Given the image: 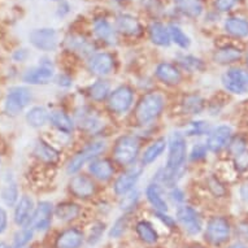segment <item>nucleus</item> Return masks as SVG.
<instances>
[{
	"mask_svg": "<svg viewBox=\"0 0 248 248\" xmlns=\"http://www.w3.org/2000/svg\"><path fill=\"white\" fill-rule=\"evenodd\" d=\"M164 98L160 94L152 93V94L144 95L140 103L137 107V120L139 124L146 125L148 122L154 121L157 117L164 108Z\"/></svg>",
	"mask_w": 248,
	"mask_h": 248,
	"instance_id": "1",
	"label": "nucleus"
},
{
	"mask_svg": "<svg viewBox=\"0 0 248 248\" xmlns=\"http://www.w3.org/2000/svg\"><path fill=\"white\" fill-rule=\"evenodd\" d=\"M139 150H140V143L138 138L131 137V135H125L118 139L114 146V159L121 165H130L137 159Z\"/></svg>",
	"mask_w": 248,
	"mask_h": 248,
	"instance_id": "2",
	"label": "nucleus"
},
{
	"mask_svg": "<svg viewBox=\"0 0 248 248\" xmlns=\"http://www.w3.org/2000/svg\"><path fill=\"white\" fill-rule=\"evenodd\" d=\"M31 99H33L31 91L26 87L16 86L9 89L4 102L5 113L9 116H17L30 104Z\"/></svg>",
	"mask_w": 248,
	"mask_h": 248,
	"instance_id": "3",
	"label": "nucleus"
},
{
	"mask_svg": "<svg viewBox=\"0 0 248 248\" xmlns=\"http://www.w3.org/2000/svg\"><path fill=\"white\" fill-rule=\"evenodd\" d=\"M168 146H169V155H168L167 168L171 170H179L186 161V155H187L186 139L178 131L171 133Z\"/></svg>",
	"mask_w": 248,
	"mask_h": 248,
	"instance_id": "4",
	"label": "nucleus"
},
{
	"mask_svg": "<svg viewBox=\"0 0 248 248\" xmlns=\"http://www.w3.org/2000/svg\"><path fill=\"white\" fill-rule=\"evenodd\" d=\"M104 150H106V144H104V142L91 143L90 146L86 147L85 150L79 151V152L74 156L73 159L70 160L69 164H68V167H66V171H68L69 174L77 173L86 163H89L91 160L96 159L99 155L102 154V152H104Z\"/></svg>",
	"mask_w": 248,
	"mask_h": 248,
	"instance_id": "5",
	"label": "nucleus"
},
{
	"mask_svg": "<svg viewBox=\"0 0 248 248\" xmlns=\"http://www.w3.org/2000/svg\"><path fill=\"white\" fill-rule=\"evenodd\" d=\"M29 39L35 48L45 52L55 51L57 47V31L52 28L35 29L29 34Z\"/></svg>",
	"mask_w": 248,
	"mask_h": 248,
	"instance_id": "6",
	"label": "nucleus"
},
{
	"mask_svg": "<svg viewBox=\"0 0 248 248\" xmlns=\"http://www.w3.org/2000/svg\"><path fill=\"white\" fill-rule=\"evenodd\" d=\"M222 85L232 94H244L248 90V72L239 68L229 69L222 76Z\"/></svg>",
	"mask_w": 248,
	"mask_h": 248,
	"instance_id": "7",
	"label": "nucleus"
},
{
	"mask_svg": "<svg viewBox=\"0 0 248 248\" xmlns=\"http://www.w3.org/2000/svg\"><path fill=\"white\" fill-rule=\"evenodd\" d=\"M133 100H134L133 90L130 87H127V86H120V87H117L114 91L110 93L108 107L114 113H125L133 104Z\"/></svg>",
	"mask_w": 248,
	"mask_h": 248,
	"instance_id": "8",
	"label": "nucleus"
},
{
	"mask_svg": "<svg viewBox=\"0 0 248 248\" xmlns=\"http://www.w3.org/2000/svg\"><path fill=\"white\" fill-rule=\"evenodd\" d=\"M230 235V225L224 217H213L209 220L205 230V239L215 246L226 242Z\"/></svg>",
	"mask_w": 248,
	"mask_h": 248,
	"instance_id": "9",
	"label": "nucleus"
},
{
	"mask_svg": "<svg viewBox=\"0 0 248 248\" xmlns=\"http://www.w3.org/2000/svg\"><path fill=\"white\" fill-rule=\"evenodd\" d=\"M177 220L181 226L185 229V232L191 235H198L202 232V228H203L202 218L194 208L188 207V205L179 207L177 211Z\"/></svg>",
	"mask_w": 248,
	"mask_h": 248,
	"instance_id": "10",
	"label": "nucleus"
},
{
	"mask_svg": "<svg viewBox=\"0 0 248 248\" xmlns=\"http://www.w3.org/2000/svg\"><path fill=\"white\" fill-rule=\"evenodd\" d=\"M47 61V60H46ZM42 61L41 64L30 69L24 74V82L29 85H47L53 78V65L51 62Z\"/></svg>",
	"mask_w": 248,
	"mask_h": 248,
	"instance_id": "11",
	"label": "nucleus"
},
{
	"mask_svg": "<svg viewBox=\"0 0 248 248\" xmlns=\"http://www.w3.org/2000/svg\"><path fill=\"white\" fill-rule=\"evenodd\" d=\"M52 213V204L48 203V202H41L38 204V207L34 209L33 217H31L29 228H31L33 230H38V232L47 230L51 225Z\"/></svg>",
	"mask_w": 248,
	"mask_h": 248,
	"instance_id": "12",
	"label": "nucleus"
},
{
	"mask_svg": "<svg viewBox=\"0 0 248 248\" xmlns=\"http://www.w3.org/2000/svg\"><path fill=\"white\" fill-rule=\"evenodd\" d=\"M142 174V168L140 167H133L127 169L125 173L118 177V179L114 183V192L118 196H125L126 194L133 191V188L138 182Z\"/></svg>",
	"mask_w": 248,
	"mask_h": 248,
	"instance_id": "13",
	"label": "nucleus"
},
{
	"mask_svg": "<svg viewBox=\"0 0 248 248\" xmlns=\"http://www.w3.org/2000/svg\"><path fill=\"white\" fill-rule=\"evenodd\" d=\"M232 129L228 125H220L212 131H209L207 140V147L212 152H218L224 147H226L230 143L232 139Z\"/></svg>",
	"mask_w": 248,
	"mask_h": 248,
	"instance_id": "14",
	"label": "nucleus"
},
{
	"mask_svg": "<svg viewBox=\"0 0 248 248\" xmlns=\"http://www.w3.org/2000/svg\"><path fill=\"white\" fill-rule=\"evenodd\" d=\"M114 66V59L110 53L100 52L95 53L90 57L89 69L90 72L99 77H104L112 72Z\"/></svg>",
	"mask_w": 248,
	"mask_h": 248,
	"instance_id": "15",
	"label": "nucleus"
},
{
	"mask_svg": "<svg viewBox=\"0 0 248 248\" xmlns=\"http://www.w3.org/2000/svg\"><path fill=\"white\" fill-rule=\"evenodd\" d=\"M34 213V202L30 196H22L15 208V222L18 226L29 228Z\"/></svg>",
	"mask_w": 248,
	"mask_h": 248,
	"instance_id": "16",
	"label": "nucleus"
},
{
	"mask_svg": "<svg viewBox=\"0 0 248 248\" xmlns=\"http://www.w3.org/2000/svg\"><path fill=\"white\" fill-rule=\"evenodd\" d=\"M70 191L77 198L86 199L95 192V185L87 175H74L70 181Z\"/></svg>",
	"mask_w": 248,
	"mask_h": 248,
	"instance_id": "17",
	"label": "nucleus"
},
{
	"mask_svg": "<svg viewBox=\"0 0 248 248\" xmlns=\"http://www.w3.org/2000/svg\"><path fill=\"white\" fill-rule=\"evenodd\" d=\"M156 77L167 85H178L182 79V74L177 66L169 62H161L156 68Z\"/></svg>",
	"mask_w": 248,
	"mask_h": 248,
	"instance_id": "18",
	"label": "nucleus"
},
{
	"mask_svg": "<svg viewBox=\"0 0 248 248\" xmlns=\"http://www.w3.org/2000/svg\"><path fill=\"white\" fill-rule=\"evenodd\" d=\"M116 29L125 35H139L142 33V26L139 21L131 15H120L116 20Z\"/></svg>",
	"mask_w": 248,
	"mask_h": 248,
	"instance_id": "19",
	"label": "nucleus"
},
{
	"mask_svg": "<svg viewBox=\"0 0 248 248\" xmlns=\"http://www.w3.org/2000/svg\"><path fill=\"white\" fill-rule=\"evenodd\" d=\"M89 170L99 181H108L113 175L114 168L109 160L95 159L90 163Z\"/></svg>",
	"mask_w": 248,
	"mask_h": 248,
	"instance_id": "20",
	"label": "nucleus"
},
{
	"mask_svg": "<svg viewBox=\"0 0 248 248\" xmlns=\"http://www.w3.org/2000/svg\"><path fill=\"white\" fill-rule=\"evenodd\" d=\"M83 243V234L78 229H68L59 235L57 248H79Z\"/></svg>",
	"mask_w": 248,
	"mask_h": 248,
	"instance_id": "21",
	"label": "nucleus"
},
{
	"mask_svg": "<svg viewBox=\"0 0 248 248\" xmlns=\"http://www.w3.org/2000/svg\"><path fill=\"white\" fill-rule=\"evenodd\" d=\"M49 122L52 124V126H55L57 130L64 133V134H70L73 131V121L64 110H52L49 113Z\"/></svg>",
	"mask_w": 248,
	"mask_h": 248,
	"instance_id": "22",
	"label": "nucleus"
},
{
	"mask_svg": "<svg viewBox=\"0 0 248 248\" xmlns=\"http://www.w3.org/2000/svg\"><path fill=\"white\" fill-rule=\"evenodd\" d=\"M146 196L147 200L150 202L151 205L155 208L156 212H165L168 211V204L163 196L157 183H151L146 188Z\"/></svg>",
	"mask_w": 248,
	"mask_h": 248,
	"instance_id": "23",
	"label": "nucleus"
},
{
	"mask_svg": "<svg viewBox=\"0 0 248 248\" xmlns=\"http://www.w3.org/2000/svg\"><path fill=\"white\" fill-rule=\"evenodd\" d=\"M150 38L155 45L160 46V47H168L171 42L169 30L161 22H154L151 25Z\"/></svg>",
	"mask_w": 248,
	"mask_h": 248,
	"instance_id": "24",
	"label": "nucleus"
},
{
	"mask_svg": "<svg viewBox=\"0 0 248 248\" xmlns=\"http://www.w3.org/2000/svg\"><path fill=\"white\" fill-rule=\"evenodd\" d=\"M175 8L185 16L196 18L203 12V4L200 0H174Z\"/></svg>",
	"mask_w": 248,
	"mask_h": 248,
	"instance_id": "25",
	"label": "nucleus"
},
{
	"mask_svg": "<svg viewBox=\"0 0 248 248\" xmlns=\"http://www.w3.org/2000/svg\"><path fill=\"white\" fill-rule=\"evenodd\" d=\"M94 31L98 35L99 39H102L106 43L113 45L116 42V33L110 24L104 18H96L94 21Z\"/></svg>",
	"mask_w": 248,
	"mask_h": 248,
	"instance_id": "26",
	"label": "nucleus"
},
{
	"mask_svg": "<svg viewBox=\"0 0 248 248\" xmlns=\"http://www.w3.org/2000/svg\"><path fill=\"white\" fill-rule=\"evenodd\" d=\"M167 148V140L164 138H160L157 140H155L152 144H151L146 151H144V154L142 156V161L144 165H150L154 161L159 159L160 156L163 155V152Z\"/></svg>",
	"mask_w": 248,
	"mask_h": 248,
	"instance_id": "27",
	"label": "nucleus"
},
{
	"mask_svg": "<svg viewBox=\"0 0 248 248\" xmlns=\"http://www.w3.org/2000/svg\"><path fill=\"white\" fill-rule=\"evenodd\" d=\"M225 29L232 37L244 38L248 35V21L238 17H232L225 22Z\"/></svg>",
	"mask_w": 248,
	"mask_h": 248,
	"instance_id": "28",
	"label": "nucleus"
},
{
	"mask_svg": "<svg viewBox=\"0 0 248 248\" xmlns=\"http://www.w3.org/2000/svg\"><path fill=\"white\" fill-rule=\"evenodd\" d=\"M34 155L37 156L38 159L45 161V163H55L59 159V152H57L53 147H51L48 143L43 142V140H39V142L35 144V148H34Z\"/></svg>",
	"mask_w": 248,
	"mask_h": 248,
	"instance_id": "29",
	"label": "nucleus"
},
{
	"mask_svg": "<svg viewBox=\"0 0 248 248\" xmlns=\"http://www.w3.org/2000/svg\"><path fill=\"white\" fill-rule=\"evenodd\" d=\"M26 121L30 126L42 127L49 121V113L43 107H33L26 114Z\"/></svg>",
	"mask_w": 248,
	"mask_h": 248,
	"instance_id": "30",
	"label": "nucleus"
},
{
	"mask_svg": "<svg viewBox=\"0 0 248 248\" xmlns=\"http://www.w3.org/2000/svg\"><path fill=\"white\" fill-rule=\"evenodd\" d=\"M79 212H81V208L78 207L77 204L65 202V203H61L57 205L56 209H55V215L59 220L70 221L77 218Z\"/></svg>",
	"mask_w": 248,
	"mask_h": 248,
	"instance_id": "31",
	"label": "nucleus"
},
{
	"mask_svg": "<svg viewBox=\"0 0 248 248\" xmlns=\"http://www.w3.org/2000/svg\"><path fill=\"white\" fill-rule=\"evenodd\" d=\"M66 45L74 52L81 53V55H90L94 51V46L91 45L86 38L79 35H73L66 39Z\"/></svg>",
	"mask_w": 248,
	"mask_h": 248,
	"instance_id": "32",
	"label": "nucleus"
},
{
	"mask_svg": "<svg viewBox=\"0 0 248 248\" xmlns=\"http://www.w3.org/2000/svg\"><path fill=\"white\" fill-rule=\"evenodd\" d=\"M240 56H242V52L238 48L224 47V48H220L218 51H216L215 55H213V59L218 64H230V62L239 60Z\"/></svg>",
	"mask_w": 248,
	"mask_h": 248,
	"instance_id": "33",
	"label": "nucleus"
},
{
	"mask_svg": "<svg viewBox=\"0 0 248 248\" xmlns=\"http://www.w3.org/2000/svg\"><path fill=\"white\" fill-rule=\"evenodd\" d=\"M137 232H138L139 238L146 242V243H156L157 239H159V235H157V232L155 230L154 226L147 222V221H140L137 225Z\"/></svg>",
	"mask_w": 248,
	"mask_h": 248,
	"instance_id": "34",
	"label": "nucleus"
},
{
	"mask_svg": "<svg viewBox=\"0 0 248 248\" xmlns=\"http://www.w3.org/2000/svg\"><path fill=\"white\" fill-rule=\"evenodd\" d=\"M90 98L95 100V102H102L104 99L109 95L110 93V87H109V83L106 81H96L94 85L90 86Z\"/></svg>",
	"mask_w": 248,
	"mask_h": 248,
	"instance_id": "35",
	"label": "nucleus"
},
{
	"mask_svg": "<svg viewBox=\"0 0 248 248\" xmlns=\"http://www.w3.org/2000/svg\"><path fill=\"white\" fill-rule=\"evenodd\" d=\"M78 124L86 131H90V133H94V131L99 130L102 127V124L99 121V118L91 112H83L82 114H78Z\"/></svg>",
	"mask_w": 248,
	"mask_h": 248,
	"instance_id": "36",
	"label": "nucleus"
},
{
	"mask_svg": "<svg viewBox=\"0 0 248 248\" xmlns=\"http://www.w3.org/2000/svg\"><path fill=\"white\" fill-rule=\"evenodd\" d=\"M179 170H171L168 168L160 169L156 174V181L161 185H165L167 187H175V183L179 179Z\"/></svg>",
	"mask_w": 248,
	"mask_h": 248,
	"instance_id": "37",
	"label": "nucleus"
},
{
	"mask_svg": "<svg viewBox=\"0 0 248 248\" xmlns=\"http://www.w3.org/2000/svg\"><path fill=\"white\" fill-rule=\"evenodd\" d=\"M169 34H170V39L174 42L175 45L179 46L181 48H188L190 47V38L183 33V30L177 25H169L168 26Z\"/></svg>",
	"mask_w": 248,
	"mask_h": 248,
	"instance_id": "38",
	"label": "nucleus"
},
{
	"mask_svg": "<svg viewBox=\"0 0 248 248\" xmlns=\"http://www.w3.org/2000/svg\"><path fill=\"white\" fill-rule=\"evenodd\" d=\"M183 107L188 114H199L204 108V102L199 95H188L183 102Z\"/></svg>",
	"mask_w": 248,
	"mask_h": 248,
	"instance_id": "39",
	"label": "nucleus"
},
{
	"mask_svg": "<svg viewBox=\"0 0 248 248\" xmlns=\"http://www.w3.org/2000/svg\"><path fill=\"white\" fill-rule=\"evenodd\" d=\"M204 134H209V125L205 121H192L186 129L188 137H202Z\"/></svg>",
	"mask_w": 248,
	"mask_h": 248,
	"instance_id": "40",
	"label": "nucleus"
},
{
	"mask_svg": "<svg viewBox=\"0 0 248 248\" xmlns=\"http://www.w3.org/2000/svg\"><path fill=\"white\" fill-rule=\"evenodd\" d=\"M1 199L9 207H12V205H15L17 203V200H18V190H17V186L15 183H9V185H7L3 188V191H1Z\"/></svg>",
	"mask_w": 248,
	"mask_h": 248,
	"instance_id": "41",
	"label": "nucleus"
},
{
	"mask_svg": "<svg viewBox=\"0 0 248 248\" xmlns=\"http://www.w3.org/2000/svg\"><path fill=\"white\" fill-rule=\"evenodd\" d=\"M179 62L181 65L185 68V69L190 70V72H199L204 68L203 61L198 59L195 56H191V55H187V56H182L179 59Z\"/></svg>",
	"mask_w": 248,
	"mask_h": 248,
	"instance_id": "42",
	"label": "nucleus"
},
{
	"mask_svg": "<svg viewBox=\"0 0 248 248\" xmlns=\"http://www.w3.org/2000/svg\"><path fill=\"white\" fill-rule=\"evenodd\" d=\"M33 239V229H22L21 232H17L13 239V246L15 248H21Z\"/></svg>",
	"mask_w": 248,
	"mask_h": 248,
	"instance_id": "43",
	"label": "nucleus"
},
{
	"mask_svg": "<svg viewBox=\"0 0 248 248\" xmlns=\"http://www.w3.org/2000/svg\"><path fill=\"white\" fill-rule=\"evenodd\" d=\"M229 146V151H230V154L232 156H239L240 154H243L246 152V142H244L243 139L240 138V137H236L232 140H230V143L228 144Z\"/></svg>",
	"mask_w": 248,
	"mask_h": 248,
	"instance_id": "44",
	"label": "nucleus"
},
{
	"mask_svg": "<svg viewBox=\"0 0 248 248\" xmlns=\"http://www.w3.org/2000/svg\"><path fill=\"white\" fill-rule=\"evenodd\" d=\"M127 228V218L126 217H121V218H118L116 222H114L113 228L110 229L109 236L110 238H120V236L125 232Z\"/></svg>",
	"mask_w": 248,
	"mask_h": 248,
	"instance_id": "45",
	"label": "nucleus"
},
{
	"mask_svg": "<svg viewBox=\"0 0 248 248\" xmlns=\"http://www.w3.org/2000/svg\"><path fill=\"white\" fill-rule=\"evenodd\" d=\"M138 202V192L137 191H131L129 194L124 196L120 207H121L122 211H130L133 208H135V204Z\"/></svg>",
	"mask_w": 248,
	"mask_h": 248,
	"instance_id": "46",
	"label": "nucleus"
},
{
	"mask_svg": "<svg viewBox=\"0 0 248 248\" xmlns=\"http://www.w3.org/2000/svg\"><path fill=\"white\" fill-rule=\"evenodd\" d=\"M208 187H209V190H211L216 196H224L225 192H226L224 185H222L218 179L216 178V177H213V175L208 178Z\"/></svg>",
	"mask_w": 248,
	"mask_h": 248,
	"instance_id": "47",
	"label": "nucleus"
},
{
	"mask_svg": "<svg viewBox=\"0 0 248 248\" xmlns=\"http://www.w3.org/2000/svg\"><path fill=\"white\" fill-rule=\"evenodd\" d=\"M103 232H104V224L96 222V224L91 228V232H90V244L96 243V242L102 238Z\"/></svg>",
	"mask_w": 248,
	"mask_h": 248,
	"instance_id": "48",
	"label": "nucleus"
},
{
	"mask_svg": "<svg viewBox=\"0 0 248 248\" xmlns=\"http://www.w3.org/2000/svg\"><path fill=\"white\" fill-rule=\"evenodd\" d=\"M207 146H204L203 143H198L194 148H192L191 152V160H202L207 156Z\"/></svg>",
	"mask_w": 248,
	"mask_h": 248,
	"instance_id": "49",
	"label": "nucleus"
},
{
	"mask_svg": "<svg viewBox=\"0 0 248 248\" xmlns=\"http://www.w3.org/2000/svg\"><path fill=\"white\" fill-rule=\"evenodd\" d=\"M238 3V0H216V8L220 12H228Z\"/></svg>",
	"mask_w": 248,
	"mask_h": 248,
	"instance_id": "50",
	"label": "nucleus"
},
{
	"mask_svg": "<svg viewBox=\"0 0 248 248\" xmlns=\"http://www.w3.org/2000/svg\"><path fill=\"white\" fill-rule=\"evenodd\" d=\"M156 216H157V218H159L163 224H165L167 226H169V228H174L175 226V221L171 218L170 216L165 215L164 212H156Z\"/></svg>",
	"mask_w": 248,
	"mask_h": 248,
	"instance_id": "51",
	"label": "nucleus"
},
{
	"mask_svg": "<svg viewBox=\"0 0 248 248\" xmlns=\"http://www.w3.org/2000/svg\"><path fill=\"white\" fill-rule=\"evenodd\" d=\"M236 167L239 168L240 170H244L246 168H248V152H243L239 156H236Z\"/></svg>",
	"mask_w": 248,
	"mask_h": 248,
	"instance_id": "52",
	"label": "nucleus"
},
{
	"mask_svg": "<svg viewBox=\"0 0 248 248\" xmlns=\"http://www.w3.org/2000/svg\"><path fill=\"white\" fill-rule=\"evenodd\" d=\"M170 198L173 199V202H175V203H182L183 200H185V194H183V191L181 188L174 187L170 191Z\"/></svg>",
	"mask_w": 248,
	"mask_h": 248,
	"instance_id": "53",
	"label": "nucleus"
},
{
	"mask_svg": "<svg viewBox=\"0 0 248 248\" xmlns=\"http://www.w3.org/2000/svg\"><path fill=\"white\" fill-rule=\"evenodd\" d=\"M7 225H8V215H7L5 209L0 208V234L4 232Z\"/></svg>",
	"mask_w": 248,
	"mask_h": 248,
	"instance_id": "54",
	"label": "nucleus"
},
{
	"mask_svg": "<svg viewBox=\"0 0 248 248\" xmlns=\"http://www.w3.org/2000/svg\"><path fill=\"white\" fill-rule=\"evenodd\" d=\"M29 56V52L26 49H17L16 52L13 53V60L16 61H25L26 60V57Z\"/></svg>",
	"mask_w": 248,
	"mask_h": 248,
	"instance_id": "55",
	"label": "nucleus"
},
{
	"mask_svg": "<svg viewBox=\"0 0 248 248\" xmlns=\"http://www.w3.org/2000/svg\"><path fill=\"white\" fill-rule=\"evenodd\" d=\"M72 78L68 77V76H65V74H62V76H59V78H57V85L62 86V87H69V86H72Z\"/></svg>",
	"mask_w": 248,
	"mask_h": 248,
	"instance_id": "56",
	"label": "nucleus"
},
{
	"mask_svg": "<svg viewBox=\"0 0 248 248\" xmlns=\"http://www.w3.org/2000/svg\"><path fill=\"white\" fill-rule=\"evenodd\" d=\"M69 4L66 3L65 0H61L60 7H59V11H57V15H59V16H65L66 13H69Z\"/></svg>",
	"mask_w": 248,
	"mask_h": 248,
	"instance_id": "57",
	"label": "nucleus"
},
{
	"mask_svg": "<svg viewBox=\"0 0 248 248\" xmlns=\"http://www.w3.org/2000/svg\"><path fill=\"white\" fill-rule=\"evenodd\" d=\"M240 198H242L246 203H248V183H246V185H243V186L240 187Z\"/></svg>",
	"mask_w": 248,
	"mask_h": 248,
	"instance_id": "58",
	"label": "nucleus"
},
{
	"mask_svg": "<svg viewBox=\"0 0 248 248\" xmlns=\"http://www.w3.org/2000/svg\"><path fill=\"white\" fill-rule=\"evenodd\" d=\"M229 248H248V246H246L244 243H240V242H236V243L229 246Z\"/></svg>",
	"mask_w": 248,
	"mask_h": 248,
	"instance_id": "59",
	"label": "nucleus"
},
{
	"mask_svg": "<svg viewBox=\"0 0 248 248\" xmlns=\"http://www.w3.org/2000/svg\"><path fill=\"white\" fill-rule=\"evenodd\" d=\"M246 60H247V65H248V53H247V57H246Z\"/></svg>",
	"mask_w": 248,
	"mask_h": 248,
	"instance_id": "60",
	"label": "nucleus"
},
{
	"mask_svg": "<svg viewBox=\"0 0 248 248\" xmlns=\"http://www.w3.org/2000/svg\"><path fill=\"white\" fill-rule=\"evenodd\" d=\"M114 1H122V0H114Z\"/></svg>",
	"mask_w": 248,
	"mask_h": 248,
	"instance_id": "61",
	"label": "nucleus"
},
{
	"mask_svg": "<svg viewBox=\"0 0 248 248\" xmlns=\"http://www.w3.org/2000/svg\"><path fill=\"white\" fill-rule=\"evenodd\" d=\"M52 1H60V0H52Z\"/></svg>",
	"mask_w": 248,
	"mask_h": 248,
	"instance_id": "62",
	"label": "nucleus"
}]
</instances>
